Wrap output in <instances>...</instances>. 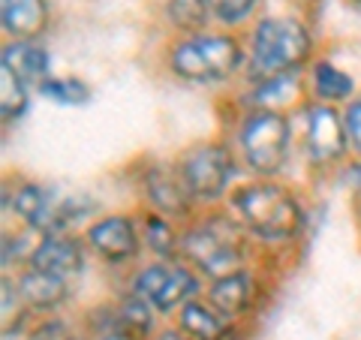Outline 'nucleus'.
Wrapping results in <instances>:
<instances>
[{
  "instance_id": "27",
  "label": "nucleus",
  "mask_w": 361,
  "mask_h": 340,
  "mask_svg": "<svg viewBox=\"0 0 361 340\" xmlns=\"http://www.w3.org/2000/svg\"><path fill=\"white\" fill-rule=\"evenodd\" d=\"M343 123H346V135H349V148L361 157V97H355L353 103H346Z\"/></svg>"
},
{
  "instance_id": "31",
  "label": "nucleus",
  "mask_w": 361,
  "mask_h": 340,
  "mask_svg": "<svg viewBox=\"0 0 361 340\" xmlns=\"http://www.w3.org/2000/svg\"><path fill=\"white\" fill-rule=\"evenodd\" d=\"M358 238H361V202H358Z\"/></svg>"
},
{
  "instance_id": "2",
  "label": "nucleus",
  "mask_w": 361,
  "mask_h": 340,
  "mask_svg": "<svg viewBox=\"0 0 361 340\" xmlns=\"http://www.w3.org/2000/svg\"><path fill=\"white\" fill-rule=\"evenodd\" d=\"M247 241L244 226L232 217V211H211L205 217L184 226L180 232V262L196 268V274L217 280L223 274L244 268L247 262Z\"/></svg>"
},
{
  "instance_id": "16",
  "label": "nucleus",
  "mask_w": 361,
  "mask_h": 340,
  "mask_svg": "<svg viewBox=\"0 0 361 340\" xmlns=\"http://www.w3.org/2000/svg\"><path fill=\"white\" fill-rule=\"evenodd\" d=\"M49 0H0V28L6 40H37L49 28Z\"/></svg>"
},
{
  "instance_id": "19",
  "label": "nucleus",
  "mask_w": 361,
  "mask_h": 340,
  "mask_svg": "<svg viewBox=\"0 0 361 340\" xmlns=\"http://www.w3.org/2000/svg\"><path fill=\"white\" fill-rule=\"evenodd\" d=\"M310 90H313L316 103H329V106L353 103L355 78L346 70H341V66H334L331 61L319 58L310 63Z\"/></svg>"
},
{
  "instance_id": "21",
  "label": "nucleus",
  "mask_w": 361,
  "mask_h": 340,
  "mask_svg": "<svg viewBox=\"0 0 361 340\" xmlns=\"http://www.w3.org/2000/svg\"><path fill=\"white\" fill-rule=\"evenodd\" d=\"M115 313H118V322H121V332L133 337V340H145V337H154L157 332V310L154 304H148L142 296L135 292H123V296L115 301Z\"/></svg>"
},
{
  "instance_id": "12",
  "label": "nucleus",
  "mask_w": 361,
  "mask_h": 340,
  "mask_svg": "<svg viewBox=\"0 0 361 340\" xmlns=\"http://www.w3.org/2000/svg\"><path fill=\"white\" fill-rule=\"evenodd\" d=\"M205 298L217 308L226 320H241L253 310V304L259 298V277L253 274L250 268H238L232 274H223L217 280H208Z\"/></svg>"
},
{
  "instance_id": "23",
  "label": "nucleus",
  "mask_w": 361,
  "mask_h": 340,
  "mask_svg": "<svg viewBox=\"0 0 361 340\" xmlns=\"http://www.w3.org/2000/svg\"><path fill=\"white\" fill-rule=\"evenodd\" d=\"M37 94L54 106H85L90 99V87L75 75H49L37 87Z\"/></svg>"
},
{
  "instance_id": "25",
  "label": "nucleus",
  "mask_w": 361,
  "mask_h": 340,
  "mask_svg": "<svg viewBox=\"0 0 361 340\" xmlns=\"http://www.w3.org/2000/svg\"><path fill=\"white\" fill-rule=\"evenodd\" d=\"M211 21H217L223 28H238L244 21H250L259 0H205Z\"/></svg>"
},
{
  "instance_id": "10",
  "label": "nucleus",
  "mask_w": 361,
  "mask_h": 340,
  "mask_svg": "<svg viewBox=\"0 0 361 340\" xmlns=\"http://www.w3.org/2000/svg\"><path fill=\"white\" fill-rule=\"evenodd\" d=\"M139 187H142V196L148 202V208L175 223L190 220V214L196 208V202L190 199L175 163H151L148 169H142Z\"/></svg>"
},
{
  "instance_id": "3",
  "label": "nucleus",
  "mask_w": 361,
  "mask_h": 340,
  "mask_svg": "<svg viewBox=\"0 0 361 340\" xmlns=\"http://www.w3.org/2000/svg\"><path fill=\"white\" fill-rule=\"evenodd\" d=\"M313 58V33L295 16H265L253 25L247 49L250 82L283 73H301Z\"/></svg>"
},
{
  "instance_id": "26",
  "label": "nucleus",
  "mask_w": 361,
  "mask_h": 340,
  "mask_svg": "<svg viewBox=\"0 0 361 340\" xmlns=\"http://www.w3.org/2000/svg\"><path fill=\"white\" fill-rule=\"evenodd\" d=\"M75 334L70 332V325H66L61 316H54V320H42L30 328L27 340H73Z\"/></svg>"
},
{
  "instance_id": "4",
  "label": "nucleus",
  "mask_w": 361,
  "mask_h": 340,
  "mask_svg": "<svg viewBox=\"0 0 361 340\" xmlns=\"http://www.w3.org/2000/svg\"><path fill=\"white\" fill-rule=\"evenodd\" d=\"M166 63L172 75L190 85H220L247 63V49L235 33H193L169 45Z\"/></svg>"
},
{
  "instance_id": "22",
  "label": "nucleus",
  "mask_w": 361,
  "mask_h": 340,
  "mask_svg": "<svg viewBox=\"0 0 361 340\" xmlns=\"http://www.w3.org/2000/svg\"><path fill=\"white\" fill-rule=\"evenodd\" d=\"M166 18L180 37L205 33L211 25V13L205 0H166Z\"/></svg>"
},
{
  "instance_id": "17",
  "label": "nucleus",
  "mask_w": 361,
  "mask_h": 340,
  "mask_svg": "<svg viewBox=\"0 0 361 340\" xmlns=\"http://www.w3.org/2000/svg\"><path fill=\"white\" fill-rule=\"evenodd\" d=\"M16 283H18V292L30 310H58L61 304H66L73 296L70 280L45 274V271H37V268H25Z\"/></svg>"
},
{
  "instance_id": "13",
  "label": "nucleus",
  "mask_w": 361,
  "mask_h": 340,
  "mask_svg": "<svg viewBox=\"0 0 361 340\" xmlns=\"http://www.w3.org/2000/svg\"><path fill=\"white\" fill-rule=\"evenodd\" d=\"M6 205H13V214L39 238L51 235L54 229V211H58V196L37 184V181H21L13 187V196H6Z\"/></svg>"
},
{
  "instance_id": "20",
  "label": "nucleus",
  "mask_w": 361,
  "mask_h": 340,
  "mask_svg": "<svg viewBox=\"0 0 361 340\" xmlns=\"http://www.w3.org/2000/svg\"><path fill=\"white\" fill-rule=\"evenodd\" d=\"M139 229H142V244L148 253H154L157 259H180V232L184 229H178L175 220L148 208L139 217Z\"/></svg>"
},
{
  "instance_id": "15",
  "label": "nucleus",
  "mask_w": 361,
  "mask_h": 340,
  "mask_svg": "<svg viewBox=\"0 0 361 340\" xmlns=\"http://www.w3.org/2000/svg\"><path fill=\"white\" fill-rule=\"evenodd\" d=\"M0 66L16 73L27 87H39L51 75V58L37 40H6L0 49Z\"/></svg>"
},
{
  "instance_id": "32",
  "label": "nucleus",
  "mask_w": 361,
  "mask_h": 340,
  "mask_svg": "<svg viewBox=\"0 0 361 340\" xmlns=\"http://www.w3.org/2000/svg\"><path fill=\"white\" fill-rule=\"evenodd\" d=\"M349 4H353V6H358V9H361V0H349Z\"/></svg>"
},
{
  "instance_id": "28",
  "label": "nucleus",
  "mask_w": 361,
  "mask_h": 340,
  "mask_svg": "<svg viewBox=\"0 0 361 340\" xmlns=\"http://www.w3.org/2000/svg\"><path fill=\"white\" fill-rule=\"evenodd\" d=\"M343 181H346V187L355 193V199L361 202V157L343 169Z\"/></svg>"
},
{
  "instance_id": "14",
  "label": "nucleus",
  "mask_w": 361,
  "mask_h": 340,
  "mask_svg": "<svg viewBox=\"0 0 361 340\" xmlns=\"http://www.w3.org/2000/svg\"><path fill=\"white\" fill-rule=\"evenodd\" d=\"M247 111H286L298 106L304 99V75L301 73H283V75H268L250 82V90L244 94Z\"/></svg>"
},
{
  "instance_id": "30",
  "label": "nucleus",
  "mask_w": 361,
  "mask_h": 340,
  "mask_svg": "<svg viewBox=\"0 0 361 340\" xmlns=\"http://www.w3.org/2000/svg\"><path fill=\"white\" fill-rule=\"evenodd\" d=\"M99 340H133V337H127V334H106V337H99Z\"/></svg>"
},
{
  "instance_id": "5",
  "label": "nucleus",
  "mask_w": 361,
  "mask_h": 340,
  "mask_svg": "<svg viewBox=\"0 0 361 340\" xmlns=\"http://www.w3.org/2000/svg\"><path fill=\"white\" fill-rule=\"evenodd\" d=\"M238 154L256 178H277L292 154V123L283 111H247L238 123Z\"/></svg>"
},
{
  "instance_id": "9",
  "label": "nucleus",
  "mask_w": 361,
  "mask_h": 340,
  "mask_svg": "<svg viewBox=\"0 0 361 340\" xmlns=\"http://www.w3.org/2000/svg\"><path fill=\"white\" fill-rule=\"evenodd\" d=\"M85 247L106 265H127L142 253V229L130 214H106L85 229Z\"/></svg>"
},
{
  "instance_id": "11",
  "label": "nucleus",
  "mask_w": 361,
  "mask_h": 340,
  "mask_svg": "<svg viewBox=\"0 0 361 340\" xmlns=\"http://www.w3.org/2000/svg\"><path fill=\"white\" fill-rule=\"evenodd\" d=\"M85 265H87V247L73 235H45L33 244L27 256V268H37L63 280L78 277Z\"/></svg>"
},
{
  "instance_id": "29",
  "label": "nucleus",
  "mask_w": 361,
  "mask_h": 340,
  "mask_svg": "<svg viewBox=\"0 0 361 340\" xmlns=\"http://www.w3.org/2000/svg\"><path fill=\"white\" fill-rule=\"evenodd\" d=\"M151 340H190L180 328H163V332H157Z\"/></svg>"
},
{
  "instance_id": "1",
  "label": "nucleus",
  "mask_w": 361,
  "mask_h": 340,
  "mask_svg": "<svg viewBox=\"0 0 361 340\" xmlns=\"http://www.w3.org/2000/svg\"><path fill=\"white\" fill-rule=\"evenodd\" d=\"M232 217L244 226L253 241L262 244H292L304 232V211L295 190L280 184L274 178H253L229 193Z\"/></svg>"
},
{
  "instance_id": "18",
  "label": "nucleus",
  "mask_w": 361,
  "mask_h": 340,
  "mask_svg": "<svg viewBox=\"0 0 361 340\" xmlns=\"http://www.w3.org/2000/svg\"><path fill=\"white\" fill-rule=\"evenodd\" d=\"M178 328L190 340H229L232 320H226L208 298H193L178 310Z\"/></svg>"
},
{
  "instance_id": "24",
  "label": "nucleus",
  "mask_w": 361,
  "mask_h": 340,
  "mask_svg": "<svg viewBox=\"0 0 361 340\" xmlns=\"http://www.w3.org/2000/svg\"><path fill=\"white\" fill-rule=\"evenodd\" d=\"M27 97H30V87L16 73L0 66V121L16 123L27 111Z\"/></svg>"
},
{
  "instance_id": "7",
  "label": "nucleus",
  "mask_w": 361,
  "mask_h": 340,
  "mask_svg": "<svg viewBox=\"0 0 361 340\" xmlns=\"http://www.w3.org/2000/svg\"><path fill=\"white\" fill-rule=\"evenodd\" d=\"M130 289L148 304H154L157 313H172L184 308L187 301L199 298L202 280L180 259H157V262L135 271Z\"/></svg>"
},
{
  "instance_id": "6",
  "label": "nucleus",
  "mask_w": 361,
  "mask_h": 340,
  "mask_svg": "<svg viewBox=\"0 0 361 340\" xmlns=\"http://www.w3.org/2000/svg\"><path fill=\"white\" fill-rule=\"evenodd\" d=\"M175 169L196 208H208L226 199L238 172V160L226 142H199L175 157Z\"/></svg>"
},
{
  "instance_id": "8",
  "label": "nucleus",
  "mask_w": 361,
  "mask_h": 340,
  "mask_svg": "<svg viewBox=\"0 0 361 340\" xmlns=\"http://www.w3.org/2000/svg\"><path fill=\"white\" fill-rule=\"evenodd\" d=\"M301 148L307 163L316 169H329L346 160L349 135L343 123V111L329 103H307L304 106V127H301Z\"/></svg>"
},
{
  "instance_id": "33",
  "label": "nucleus",
  "mask_w": 361,
  "mask_h": 340,
  "mask_svg": "<svg viewBox=\"0 0 361 340\" xmlns=\"http://www.w3.org/2000/svg\"><path fill=\"white\" fill-rule=\"evenodd\" d=\"M73 340H82V337H73Z\"/></svg>"
}]
</instances>
